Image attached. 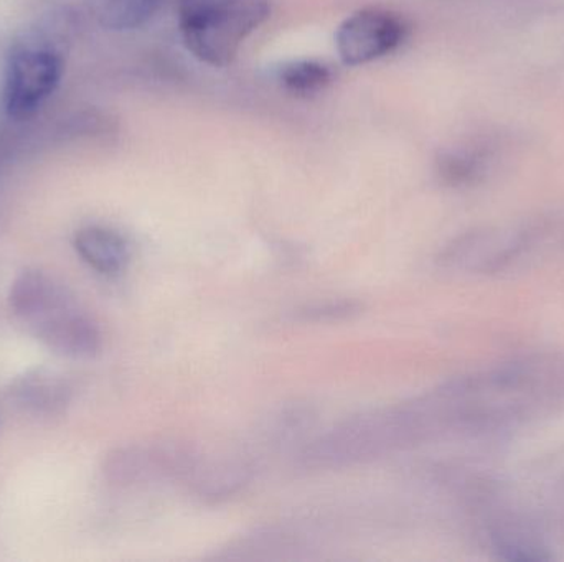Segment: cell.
<instances>
[{
  "label": "cell",
  "mask_w": 564,
  "mask_h": 562,
  "mask_svg": "<svg viewBox=\"0 0 564 562\" xmlns=\"http://www.w3.org/2000/svg\"><path fill=\"white\" fill-rule=\"evenodd\" d=\"M10 312L15 322L52 352L89 360L101 350L95 320L66 287L40 271H26L10 289Z\"/></svg>",
  "instance_id": "1"
},
{
  "label": "cell",
  "mask_w": 564,
  "mask_h": 562,
  "mask_svg": "<svg viewBox=\"0 0 564 562\" xmlns=\"http://www.w3.org/2000/svg\"><path fill=\"white\" fill-rule=\"evenodd\" d=\"M423 431L413 403L375 409L351 416L315 438L299 462L305 471H338L414 448L426 441Z\"/></svg>",
  "instance_id": "2"
},
{
  "label": "cell",
  "mask_w": 564,
  "mask_h": 562,
  "mask_svg": "<svg viewBox=\"0 0 564 562\" xmlns=\"http://www.w3.org/2000/svg\"><path fill=\"white\" fill-rule=\"evenodd\" d=\"M270 10V0H181L178 26L188 52L207 65L227 66Z\"/></svg>",
  "instance_id": "3"
},
{
  "label": "cell",
  "mask_w": 564,
  "mask_h": 562,
  "mask_svg": "<svg viewBox=\"0 0 564 562\" xmlns=\"http://www.w3.org/2000/svg\"><path fill=\"white\" fill-rule=\"evenodd\" d=\"M63 76L62 55L39 43L17 45L7 59L3 109L13 121L32 118L56 91Z\"/></svg>",
  "instance_id": "4"
},
{
  "label": "cell",
  "mask_w": 564,
  "mask_h": 562,
  "mask_svg": "<svg viewBox=\"0 0 564 562\" xmlns=\"http://www.w3.org/2000/svg\"><path fill=\"white\" fill-rule=\"evenodd\" d=\"M406 38L400 16L381 9H364L338 26L335 43L338 56L348 66L367 65L383 58Z\"/></svg>",
  "instance_id": "5"
},
{
  "label": "cell",
  "mask_w": 564,
  "mask_h": 562,
  "mask_svg": "<svg viewBox=\"0 0 564 562\" xmlns=\"http://www.w3.org/2000/svg\"><path fill=\"white\" fill-rule=\"evenodd\" d=\"M254 469L245 458L198 459L187 477L192 492L205 502L235 497L253 481Z\"/></svg>",
  "instance_id": "6"
},
{
  "label": "cell",
  "mask_w": 564,
  "mask_h": 562,
  "mask_svg": "<svg viewBox=\"0 0 564 562\" xmlns=\"http://www.w3.org/2000/svg\"><path fill=\"white\" fill-rule=\"evenodd\" d=\"M73 247L86 266L106 277L121 276L131 261L128 240L111 228H82L73 236Z\"/></svg>",
  "instance_id": "7"
},
{
  "label": "cell",
  "mask_w": 564,
  "mask_h": 562,
  "mask_svg": "<svg viewBox=\"0 0 564 562\" xmlns=\"http://www.w3.org/2000/svg\"><path fill=\"white\" fill-rule=\"evenodd\" d=\"M278 79L294 95H314L330 85L332 69L314 59H299L282 65Z\"/></svg>",
  "instance_id": "8"
},
{
  "label": "cell",
  "mask_w": 564,
  "mask_h": 562,
  "mask_svg": "<svg viewBox=\"0 0 564 562\" xmlns=\"http://www.w3.org/2000/svg\"><path fill=\"white\" fill-rule=\"evenodd\" d=\"M162 0H101L99 16L108 29L131 30L148 22Z\"/></svg>",
  "instance_id": "9"
},
{
  "label": "cell",
  "mask_w": 564,
  "mask_h": 562,
  "mask_svg": "<svg viewBox=\"0 0 564 562\" xmlns=\"http://www.w3.org/2000/svg\"><path fill=\"white\" fill-rule=\"evenodd\" d=\"M365 306L358 300L338 299L325 300V302L308 304L301 307L294 313L299 322L325 323L340 322V320L354 319L364 313Z\"/></svg>",
  "instance_id": "10"
}]
</instances>
